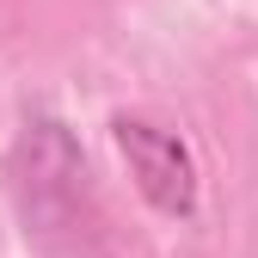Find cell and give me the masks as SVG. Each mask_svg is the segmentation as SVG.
<instances>
[{
    "mask_svg": "<svg viewBox=\"0 0 258 258\" xmlns=\"http://www.w3.org/2000/svg\"><path fill=\"white\" fill-rule=\"evenodd\" d=\"M111 142H117L123 166H129V178H136L142 203L154 215H166V221H190L197 215V160H190L178 129L123 111V117H111Z\"/></svg>",
    "mask_w": 258,
    "mask_h": 258,
    "instance_id": "cell-1",
    "label": "cell"
}]
</instances>
